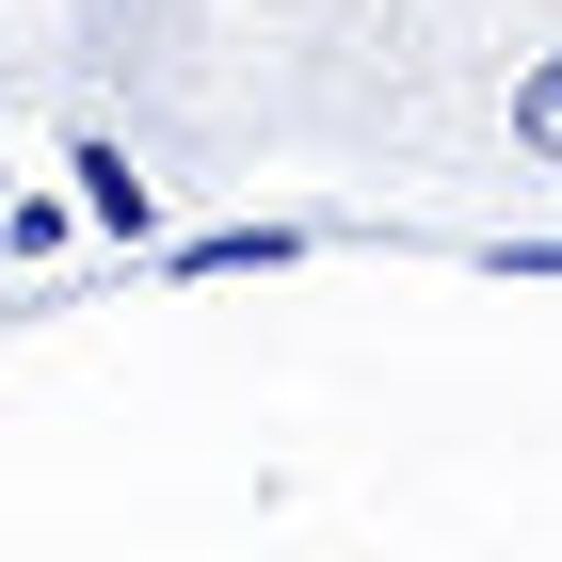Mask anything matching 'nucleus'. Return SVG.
I'll use <instances>...</instances> for the list:
<instances>
[{
  "instance_id": "obj_1",
  "label": "nucleus",
  "mask_w": 562,
  "mask_h": 562,
  "mask_svg": "<svg viewBox=\"0 0 562 562\" xmlns=\"http://www.w3.org/2000/svg\"><path fill=\"white\" fill-rule=\"evenodd\" d=\"M65 177H81V225H97V241H161V177H145L113 130H65Z\"/></svg>"
},
{
  "instance_id": "obj_2",
  "label": "nucleus",
  "mask_w": 562,
  "mask_h": 562,
  "mask_svg": "<svg viewBox=\"0 0 562 562\" xmlns=\"http://www.w3.org/2000/svg\"><path fill=\"white\" fill-rule=\"evenodd\" d=\"M338 225H193V241H161V273H290V258H322Z\"/></svg>"
},
{
  "instance_id": "obj_3",
  "label": "nucleus",
  "mask_w": 562,
  "mask_h": 562,
  "mask_svg": "<svg viewBox=\"0 0 562 562\" xmlns=\"http://www.w3.org/2000/svg\"><path fill=\"white\" fill-rule=\"evenodd\" d=\"M498 113H515V145H530V161H562V48H530Z\"/></svg>"
},
{
  "instance_id": "obj_4",
  "label": "nucleus",
  "mask_w": 562,
  "mask_h": 562,
  "mask_svg": "<svg viewBox=\"0 0 562 562\" xmlns=\"http://www.w3.org/2000/svg\"><path fill=\"white\" fill-rule=\"evenodd\" d=\"M498 273H562V225H547V241H498Z\"/></svg>"
}]
</instances>
